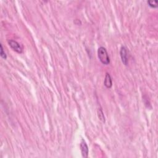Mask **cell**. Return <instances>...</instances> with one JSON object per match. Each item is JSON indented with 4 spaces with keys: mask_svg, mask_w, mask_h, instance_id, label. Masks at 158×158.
<instances>
[{
    "mask_svg": "<svg viewBox=\"0 0 158 158\" xmlns=\"http://www.w3.org/2000/svg\"><path fill=\"white\" fill-rule=\"evenodd\" d=\"M98 57L102 64L108 65L110 63V58H109L108 52L104 47L101 46L98 48Z\"/></svg>",
    "mask_w": 158,
    "mask_h": 158,
    "instance_id": "obj_1",
    "label": "cell"
},
{
    "mask_svg": "<svg viewBox=\"0 0 158 158\" xmlns=\"http://www.w3.org/2000/svg\"><path fill=\"white\" fill-rule=\"evenodd\" d=\"M120 55H121V57L122 63H124V64H125V65H128V63H129L128 52H127V48L124 46H122L121 48Z\"/></svg>",
    "mask_w": 158,
    "mask_h": 158,
    "instance_id": "obj_2",
    "label": "cell"
},
{
    "mask_svg": "<svg viewBox=\"0 0 158 158\" xmlns=\"http://www.w3.org/2000/svg\"><path fill=\"white\" fill-rule=\"evenodd\" d=\"M8 43L11 47L12 49L18 53H22V48L20 46V44L13 40H10L8 41Z\"/></svg>",
    "mask_w": 158,
    "mask_h": 158,
    "instance_id": "obj_3",
    "label": "cell"
},
{
    "mask_svg": "<svg viewBox=\"0 0 158 158\" xmlns=\"http://www.w3.org/2000/svg\"><path fill=\"white\" fill-rule=\"evenodd\" d=\"M80 146L82 156L83 157H87L88 155H89V147H88L85 141L83 139L82 140Z\"/></svg>",
    "mask_w": 158,
    "mask_h": 158,
    "instance_id": "obj_4",
    "label": "cell"
},
{
    "mask_svg": "<svg viewBox=\"0 0 158 158\" xmlns=\"http://www.w3.org/2000/svg\"><path fill=\"white\" fill-rule=\"evenodd\" d=\"M104 84L106 88L108 89H111L112 85V78L110 76V74L107 73L106 77H105Z\"/></svg>",
    "mask_w": 158,
    "mask_h": 158,
    "instance_id": "obj_5",
    "label": "cell"
},
{
    "mask_svg": "<svg viewBox=\"0 0 158 158\" xmlns=\"http://www.w3.org/2000/svg\"><path fill=\"white\" fill-rule=\"evenodd\" d=\"M148 5L153 8H156L158 6V1L157 0H149L147 1Z\"/></svg>",
    "mask_w": 158,
    "mask_h": 158,
    "instance_id": "obj_6",
    "label": "cell"
},
{
    "mask_svg": "<svg viewBox=\"0 0 158 158\" xmlns=\"http://www.w3.org/2000/svg\"><path fill=\"white\" fill-rule=\"evenodd\" d=\"M98 117L99 119L101 121L103 122H105V117H104V114L102 111V110L101 109H99L98 111Z\"/></svg>",
    "mask_w": 158,
    "mask_h": 158,
    "instance_id": "obj_7",
    "label": "cell"
},
{
    "mask_svg": "<svg viewBox=\"0 0 158 158\" xmlns=\"http://www.w3.org/2000/svg\"><path fill=\"white\" fill-rule=\"evenodd\" d=\"M0 47H1V51H0V54H1V58L4 59H6L7 58V55L6 54V52L4 51V50H3V45H2V44L1 43L0 44Z\"/></svg>",
    "mask_w": 158,
    "mask_h": 158,
    "instance_id": "obj_8",
    "label": "cell"
}]
</instances>
